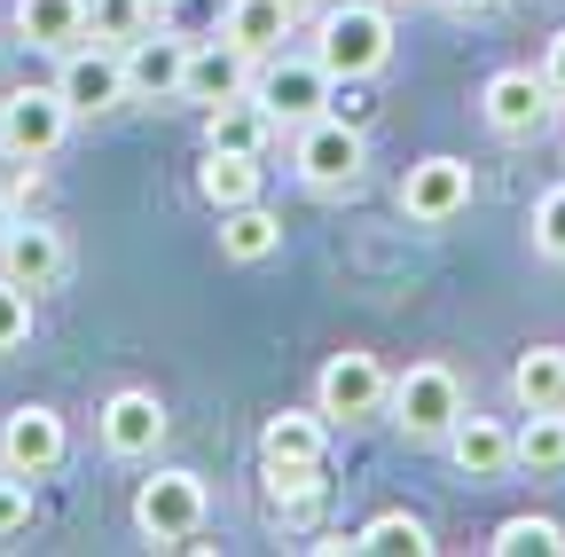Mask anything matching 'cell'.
<instances>
[{
    "mask_svg": "<svg viewBox=\"0 0 565 557\" xmlns=\"http://www.w3.org/2000/svg\"><path fill=\"white\" fill-rule=\"evenodd\" d=\"M63 133H71V103L63 87H17V95H0V150H9L17 165H40L63 150Z\"/></svg>",
    "mask_w": 565,
    "mask_h": 557,
    "instance_id": "6",
    "label": "cell"
},
{
    "mask_svg": "<svg viewBox=\"0 0 565 557\" xmlns=\"http://www.w3.org/2000/svg\"><path fill=\"white\" fill-rule=\"evenodd\" d=\"M307 549H315V557H345V549H353V534H315Z\"/></svg>",
    "mask_w": 565,
    "mask_h": 557,
    "instance_id": "34",
    "label": "cell"
},
{
    "mask_svg": "<svg viewBox=\"0 0 565 557\" xmlns=\"http://www.w3.org/2000/svg\"><path fill=\"white\" fill-rule=\"evenodd\" d=\"M385 393H393V369L370 354V345H345V354H330L322 377H315V408L330 416V425H362V416H377Z\"/></svg>",
    "mask_w": 565,
    "mask_h": 557,
    "instance_id": "5",
    "label": "cell"
},
{
    "mask_svg": "<svg viewBox=\"0 0 565 557\" xmlns=\"http://www.w3.org/2000/svg\"><path fill=\"white\" fill-rule=\"evenodd\" d=\"M440 9H456V17H487L494 0H440Z\"/></svg>",
    "mask_w": 565,
    "mask_h": 557,
    "instance_id": "35",
    "label": "cell"
},
{
    "mask_svg": "<svg viewBox=\"0 0 565 557\" xmlns=\"http://www.w3.org/2000/svg\"><path fill=\"white\" fill-rule=\"evenodd\" d=\"M487 549L494 557H565V526L542 518V511H519V518H503L487 534Z\"/></svg>",
    "mask_w": 565,
    "mask_h": 557,
    "instance_id": "28",
    "label": "cell"
},
{
    "mask_svg": "<svg viewBox=\"0 0 565 557\" xmlns=\"http://www.w3.org/2000/svg\"><path fill=\"white\" fill-rule=\"evenodd\" d=\"M32 526V479H0V542H9V534H24Z\"/></svg>",
    "mask_w": 565,
    "mask_h": 557,
    "instance_id": "31",
    "label": "cell"
},
{
    "mask_svg": "<svg viewBox=\"0 0 565 557\" xmlns=\"http://www.w3.org/2000/svg\"><path fill=\"white\" fill-rule=\"evenodd\" d=\"M330 110H338L345 126H370V110H377V103L362 95V79H330Z\"/></svg>",
    "mask_w": 565,
    "mask_h": 557,
    "instance_id": "32",
    "label": "cell"
},
{
    "mask_svg": "<svg viewBox=\"0 0 565 557\" xmlns=\"http://www.w3.org/2000/svg\"><path fill=\"white\" fill-rule=\"evenodd\" d=\"M291 9H299V17H322V9H330V0H291Z\"/></svg>",
    "mask_w": 565,
    "mask_h": 557,
    "instance_id": "37",
    "label": "cell"
},
{
    "mask_svg": "<svg viewBox=\"0 0 565 557\" xmlns=\"http://www.w3.org/2000/svg\"><path fill=\"white\" fill-rule=\"evenodd\" d=\"M353 549H385V557H433V526H424L416 511H377L362 534H353Z\"/></svg>",
    "mask_w": 565,
    "mask_h": 557,
    "instance_id": "27",
    "label": "cell"
},
{
    "mask_svg": "<svg viewBox=\"0 0 565 557\" xmlns=\"http://www.w3.org/2000/svg\"><path fill=\"white\" fill-rule=\"evenodd\" d=\"M322 503H330V479H322V463L267 471V511H275L282 526H315V518H322Z\"/></svg>",
    "mask_w": 565,
    "mask_h": 557,
    "instance_id": "25",
    "label": "cell"
},
{
    "mask_svg": "<svg viewBox=\"0 0 565 557\" xmlns=\"http://www.w3.org/2000/svg\"><path fill=\"white\" fill-rule=\"evenodd\" d=\"M0 275H17L24 291H55L63 275H71V244H63V228H47V221H17L9 236H0Z\"/></svg>",
    "mask_w": 565,
    "mask_h": 557,
    "instance_id": "13",
    "label": "cell"
},
{
    "mask_svg": "<svg viewBox=\"0 0 565 557\" xmlns=\"http://www.w3.org/2000/svg\"><path fill=\"white\" fill-rule=\"evenodd\" d=\"M9 228H17V196H9V189H0V236H9Z\"/></svg>",
    "mask_w": 565,
    "mask_h": 557,
    "instance_id": "36",
    "label": "cell"
},
{
    "mask_svg": "<svg viewBox=\"0 0 565 557\" xmlns=\"http://www.w3.org/2000/svg\"><path fill=\"white\" fill-rule=\"evenodd\" d=\"M267 189V165L252 158V150H204V165H196V196L212 204V213H228V204H252Z\"/></svg>",
    "mask_w": 565,
    "mask_h": 557,
    "instance_id": "19",
    "label": "cell"
},
{
    "mask_svg": "<svg viewBox=\"0 0 565 557\" xmlns=\"http://www.w3.org/2000/svg\"><path fill=\"white\" fill-rule=\"evenodd\" d=\"M275 251H282V221L267 213L259 196L221 213V259H228V267H259V259H275Z\"/></svg>",
    "mask_w": 565,
    "mask_h": 557,
    "instance_id": "21",
    "label": "cell"
},
{
    "mask_svg": "<svg viewBox=\"0 0 565 557\" xmlns=\"http://www.w3.org/2000/svg\"><path fill=\"white\" fill-rule=\"evenodd\" d=\"M440 448L456 456L463 479H503V471H511V425H494V416H479V408L456 416V432H448Z\"/></svg>",
    "mask_w": 565,
    "mask_h": 557,
    "instance_id": "18",
    "label": "cell"
},
{
    "mask_svg": "<svg viewBox=\"0 0 565 557\" xmlns=\"http://www.w3.org/2000/svg\"><path fill=\"white\" fill-rule=\"evenodd\" d=\"M181 79H189V40L141 32L126 47V95L134 103H181Z\"/></svg>",
    "mask_w": 565,
    "mask_h": 557,
    "instance_id": "16",
    "label": "cell"
},
{
    "mask_svg": "<svg viewBox=\"0 0 565 557\" xmlns=\"http://www.w3.org/2000/svg\"><path fill=\"white\" fill-rule=\"evenodd\" d=\"M385 9H416V0H385Z\"/></svg>",
    "mask_w": 565,
    "mask_h": 557,
    "instance_id": "38",
    "label": "cell"
},
{
    "mask_svg": "<svg viewBox=\"0 0 565 557\" xmlns=\"http://www.w3.org/2000/svg\"><path fill=\"white\" fill-rule=\"evenodd\" d=\"M511 400L519 408H565V345H526L511 362Z\"/></svg>",
    "mask_w": 565,
    "mask_h": 557,
    "instance_id": "24",
    "label": "cell"
},
{
    "mask_svg": "<svg viewBox=\"0 0 565 557\" xmlns=\"http://www.w3.org/2000/svg\"><path fill=\"white\" fill-rule=\"evenodd\" d=\"M557 110V95L542 87V72H526V63H511V72H494L479 87V118L487 133H503V142H526V133H542Z\"/></svg>",
    "mask_w": 565,
    "mask_h": 557,
    "instance_id": "10",
    "label": "cell"
},
{
    "mask_svg": "<svg viewBox=\"0 0 565 557\" xmlns=\"http://www.w3.org/2000/svg\"><path fill=\"white\" fill-rule=\"evenodd\" d=\"M526 236H534V251H542V259H557V267H565V181L534 196V213H526Z\"/></svg>",
    "mask_w": 565,
    "mask_h": 557,
    "instance_id": "29",
    "label": "cell"
},
{
    "mask_svg": "<svg viewBox=\"0 0 565 557\" xmlns=\"http://www.w3.org/2000/svg\"><path fill=\"white\" fill-rule=\"evenodd\" d=\"M526 425L511 432V463L534 471V479H557L565 471V408H519Z\"/></svg>",
    "mask_w": 565,
    "mask_h": 557,
    "instance_id": "23",
    "label": "cell"
},
{
    "mask_svg": "<svg viewBox=\"0 0 565 557\" xmlns=\"http://www.w3.org/2000/svg\"><path fill=\"white\" fill-rule=\"evenodd\" d=\"M291 24H299L291 0H228V17H221V32H228L244 55H275L282 40H291Z\"/></svg>",
    "mask_w": 565,
    "mask_h": 557,
    "instance_id": "22",
    "label": "cell"
},
{
    "mask_svg": "<svg viewBox=\"0 0 565 557\" xmlns=\"http://www.w3.org/2000/svg\"><path fill=\"white\" fill-rule=\"evenodd\" d=\"M204 511H212L204 471L166 463L158 479H141V486H134V526H141V542H158V549H181L189 534H204Z\"/></svg>",
    "mask_w": 565,
    "mask_h": 557,
    "instance_id": "4",
    "label": "cell"
},
{
    "mask_svg": "<svg viewBox=\"0 0 565 557\" xmlns=\"http://www.w3.org/2000/svg\"><path fill=\"white\" fill-rule=\"evenodd\" d=\"M24 338H32V291L17 275H0V354H17Z\"/></svg>",
    "mask_w": 565,
    "mask_h": 557,
    "instance_id": "30",
    "label": "cell"
},
{
    "mask_svg": "<svg viewBox=\"0 0 565 557\" xmlns=\"http://www.w3.org/2000/svg\"><path fill=\"white\" fill-rule=\"evenodd\" d=\"M385 408H393V425H401L408 440H448L456 416L471 408V393H463V377H456L448 362H408V369L393 377Z\"/></svg>",
    "mask_w": 565,
    "mask_h": 557,
    "instance_id": "3",
    "label": "cell"
},
{
    "mask_svg": "<svg viewBox=\"0 0 565 557\" xmlns=\"http://www.w3.org/2000/svg\"><path fill=\"white\" fill-rule=\"evenodd\" d=\"M252 72H259V55H244V47L221 32V40L189 47V79H181V103L212 110V103H228V95H252Z\"/></svg>",
    "mask_w": 565,
    "mask_h": 557,
    "instance_id": "14",
    "label": "cell"
},
{
    "mask_svg": "<svg viewBox=\"0 0 565 557\" xmlns=\"http://www.w3.org/2000/svg\"><path fill=\"white\" fill-rule=\"evenodd\" d=\"M17 40L40 55H71L87 40V0H17Z\"/></svg>",
    "mask_w": 565,
    "mask_h": 557,
    "instance_id": "20",
    "label": "cell"
},
{
    "mask_svg": "<svg viewBox=\"0 0 565 557\" xmlns=\"http://www.w3.org/2000/svg\"><path fill=\"white\" fill-rule=\"evenodd\" d=\"M55 87H63V103H71V118H103V110H118V103H134L126 95V47H103V40H79L71 55H55Z\"/></svg>",
    "mask_w": 565,
    "mask_h": 557,
    "instance_id": "8",
    "label": "cell"
},
{
    "mask_svg": "<svg viewBox=\"0 0 565 557\" xmlns=\"http://www.w3.org/2000/svg\"><path fill=\"white\" fill-rule=\"evenodd\" d=\"M291 165L315 196H353L362 173H370V126H345L338 110L291 126Z\"/></svg>",
    "mask_w": 565,
    "mask_h": 557,
    "instance_id": "2",
    "label": "cell"
},
{
    "mask_svg": "<svg viewBox=\"0 0 565 557\" xmlns=\"http://www.w3.org/2000/svg\"><path fill=\"white\" fill-rule=\"evenodd\" d=\"M275 110L259 103V95H228V103H212L204 110V150H252V158H267L275 150Z\"/></svg>",
    "mask_w": 565,
    "mask_h": 557,
    "instance_id": "17",
    "label": "cell"
},
{
    "mask_svg": "<svg viewBox=\"0 0 565 557\" xmlns=\"http://www.w3.org/2000/svg\"><path fill=\"white\" fill-rule=\"evenodd\" d=\"M542 87L565 103V24H557V32H550V47H542Z\"/></svg>",
    "mask_w": 565,
    "mask_h": 557,
    "instance_id": "33",
    "label": "cell"
},
{
    "mask_svg": "<svg viewBox=\"0 0 565 557\" xmlns=\"http://www.w3.org/2000/svg\"><path fill=\"white\" fill-rule=\"evenodd\" d=\"M141 32H158V0H87V40L134 47Z\"/></svg>",
    "mask_w": 565,
    "mask_h": 557,
    "instance_id": "26",
    "label": "cell"
},
{
    "mask_svg": "<svg viewBox=\"0 0 565 557\" xmlns=\"http://www.w3.org/2000/svg\"><path fill=\"white\" fill-rule=\"evenodd\" d=\"M330 456V416L322 408H275L259 425V471H299Z\"/></svg>",
    "mask_w": 565,
    "mask_h": 557,
    "instance_id": "15",
    "label": "cell"
},
{
    "mask_svg": "<svg viewBox=\"0 0 565 557\" xmlns=\"http://www.w3.org/2000/svg\"><path fill=\"white\" fill-rule=\"evenodd\" d=\"M95 432H103V448L118 463H141V456H158V440H166V400L150 385H118L103 400V416H95Z\"/></svg>",
    "mask_w": 565,
    "mask_h": 557,
    "instance_id": "12",
    "label": "cell"
},
{
    "mask_svg": "<svg viewBox=\"0 0 565 557\" xmlns=\"http://www.w3.org/2000/svg\"><path fill=\"white\" fill-rule=\"evenodd\" d=\"M393 196H401V221L448 228L456 213H471V165H463V158H416Z\"/></svg>",
    "mask_w": 565,
    "mask_h": 557,
    "instance_id": "9",
    "label": "cell"
},
{
    "mask_svg": "<svg viewBox=\"0 0 565 557\" xmlns=\"http://www.w3.org/2000/svg\"><path fill=\"white\" fill-rule=\"evenodd\" d=\"M252 95L275 110V126L291 133V126H307V118H322L330 110V72L315 55H259V72H252Z\"/></svg>",
    "mask_w": 565,
    "mask_h": 557,
    "instance_id": "7",
    "label": "cell"
},
{
    "mask_svg": "<svg viewBox=\"0 0 565 557\" xmlns=\"http://www.w3.org/2000/svg\"><path fill=\"white\" fill-rule=\"evenodd\" d=\"M63 456H71V432H63V416H55L47 400L9 408V425H0V471H17V479H47Z\"/></svg>",
    "mask_w": 565,
    "mask_h": 557,
    "instance_id": "11",
    "label": "cell"
},
{
    "mask_svg": "<svg viewBox=\"0 0 565 557\" xmlns=\"http://www.w3.org/2000/svg\"><path fill=\"white\" fill-rule=\"evenodd\" d=\"M315 63L330 79H377L393 63V9L385 0H330L315 17Z\"/></svg>",
    "mask_w": 565,
    "mask_h": 557,
    "instance_id": "1",
    "label": "cell"
}]
</instances>
